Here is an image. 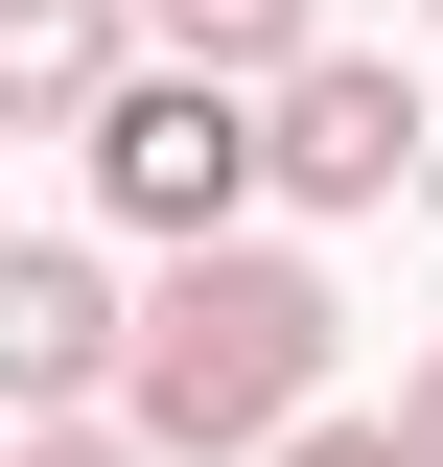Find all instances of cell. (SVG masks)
Returning <instances> with one entry per match:
<instances>
[{
	"mask_svg": "<svg viewBox=\"0 0 443 467\" xmlns=\"http://www.w3.org/2000/svg\"><path fill=\"white\" fill-rule=\"evenodd\" d=\"M327 350H350L327 257H280V234H211V257H164V281H140L117 420H140L164 467H257V444H304V420H327Z\"/></svg>",
	"mask_w": 443,
	"mask_h": 467,
	"instance_id": "cell-1",
	"label": "cell"
},
{
	"mask_svg": "<svg viewBox=\"0 0 443 467\" xmlns=\"http://www.w3.org/2000/svg\"><path fill=\"white\" fill-rule=\"evenodd\" d=\"M94 211L164 234V257L257 234V94H211V70H117V94H94Z\"/></svg>",
	"mask_w": 443,
	"mask_h": 467,
	"instance_id": "cell-2",
	"label": "cell"
},
{
	"mask_svg": "<svg viewBox=\"0 0 443 467\" xmlns=\"http://www.w3.org/2000/svg\"><path fill=\"white\" fill-rule=\"evenodd\" d=\"M420 140H443V117L397 94L374 47H304L257 94V187H280V211H420Z\"/></svg>",
	"mask_w": 443,
	"mask_h": 467,
	"instance_id": "cell-3",
	"label": "cell"
},
{
	"mask_svg": "<svg viewBox=\"0 0 443 467\" xmlns=\"http://www.w3.org/2000/svg\"><path fill=\"white\" fill-rule=\"evenodd\" d=\"M117 350H140V281L94 234H0V420H117Z\"/></svg>",
	"mask_w": 443,
	"mask_h": 467,
	"instance_id": "cell-4",
	"label": "cell"
},
{
	"mask_svg": "<svg viewBox=\"0 0 443 467\" xmlns=\"http://www.w3.org/2000/svg\"><path fill=\"white\" fill-rule=\"evenodd\" d=\"M117 70H140V0H0V117L24 140H94Z\"/></svg>",
	"mask_w": 443,
	"mask_h": 467,
	"instance_id": "cell-5",
	"label": "cell"
},
{
	"mask_svg": "<svg viewBox=\"0 0 443 467\" xmlns=\"http://www.w3.org/2000/svg\"><path fill=\"white\" fill-rule=\"evenodd\" d=\"M327 47V0H140V70H211V94H280Z\"/></svg>",
	"mask_w": 443,
	"mask_h": 467,
	"instance_id": "cell-6",
	"label": "cell"
},
{
	"mask_svg": "<svg viewBox=\"0 0 443 467\" xmlns=\"http://www.w3.org/2000/svg\"><path fill=\"white\" fill-rule=\"evenodd\" d=\"M0 467H164V444H140V420H24Z\"/></svg>",
	"mask_w": 443,
	"mask_h": 467,
	"instance_id": "cell-7",
	"label": "cell"
},
{
	"mask_svg": "<svg viewBox=\"0 0 443 467\" xmlns=\"http://www.w3.org/2000/svg\"><path fill=\"white\" fill-rule=\"evenodd\" d=\"M257 467H397V420H304V444H257Z\"/></svg>",
	"mask_w": 443,
	"mask_h": 467,
	"instance_id": "cell-8",
	"label": "cell"
},
{
	"mask_svg": "<svg viewBox=\"0 0 443 467\" xmlns=\"http://www.w3.org/2000/svg\"><path fill=\"white\" fill-rule=\"evenodd\" d=\"M397 467H443V350H420V374H397Z\"/></svg>",
	"mask_w": 443,
	"mask_h": 467,
	"instance_id": "cell-9",
	"label": "cell"
}]
</instances>
